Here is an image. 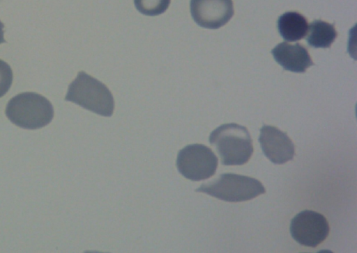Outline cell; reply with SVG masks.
Listing matches in <instances>:
<instances>
[{
	"label": "cell",
	"instance_id": "7",
	"mask_svg": "<svg viewBox=\"0 0 357 253\" xmlns=\"http://www.w3.org/2000/svg\"><path fill=\"white\" fill-rule=\"evenodd\" d=\"M190 6L194 21L205 28L217 29L234 15L231 0H191Z\"/></svg>",
	"mask_w": 357,
	"mask_h": 253
},
{
	"label": "cell",
	"instance_id": "1",
	"mask_svg": "<svg viewBox=\"0 0 357 253\" xmlns=\"http://www.w3.org/2000/svg\"><path fill=\"white\" fill-rule=\"evenodd\" d=\"M209 142L215 146L225 165H243L253 153L249 131L236 123L224 124L216 128L211 133Z\"/></svg>",
	"mask_w": 357,
	"mask_h": 253
},
{
	"label": "cell",
	"instance_id": "5",
	"mask_svg": "<svg viewBox=\"0 0 357 253\" xmlns=\"http://www.w3.org/2000/svg\"><path fill=\"white\" fill-rule=\"evenodd\" d=\"M218 163V158L213 151L202 144L185 146L179 151L176 159L179 172L192 181H201L212 177Z\"/></svg>",
	"mask_w": 357,
	"mask_h": 253
},
{
	"label": "cell",
	"instance_id": "10",
	"mask_svg": "<svg viewBox=\"0 0 357 253\" xmlns=\"http://www.w3.org/2000/svg\"><path fill=\"white\" fill-rule=\"evenodd\" d=\"M278 28L284 40L295 42L306 35L307 21L303 15L297 12H287L278 18Z\"/></svg>",
	"mask_w": 357,
	"mask_h": 253
},
{
	"label": "cell",
	"instance_id": "3",
	"mask_svg": "<svg viewBox=\"0 0 357 253\" xmlns=\"http://www.w3.org/2000/svg\"><path fill=\"white\" fill-rule=\"evenodd\" d=\"M7 117L14 124L26 129L47 125L54 117V108L45 97L31 92L13 97L6 108Z\"/></svg>",
	"mask_w": 357,
	"mask_h": 253
},
{
	"label": "cell",
	"instance_id": "6",
	"mask_svg": "<svg viewBox=\"0 0 357 253\" xmlns=\"http://www.w3.org/2000/svg\"><path fill=\"white\" fill-rule=\"evenodd\" d=\"M329 225L319 213L305 210L298 213L291 221L290 233L299 244L315 247L322 243L329 234Z\"/></svg>",
	"mask_w": 357,
	"mask_h": 253
},
{
	"label": "cell",
	"instance_id": "11",
	"mask_svg": "<svg viewBox=\"0 0 357 253\" xmlns=\"http://www.w3.org/2000/svg\"><path fill=\"white\" fill-rule=\"evenodd\" d=\"M306 41L314 48H328L337 36L334 25L318 19L308 26Z\"/></svg>",
	"mask_w": 357,
	"mask_h": 253
},
{
	"label": "cell",
	"instance_id": "9",
	"mask_svg": "<svg viewBox=\"0 0 357 253\" xmlns=\"http://www.w3.org/2000/svg\"><path fill=\"white\" fill-rule=\"evenodd\" d=\"M271 53L276 62L288 71L305 72L307 68L314 65L307 50L299 43L281 42Z\"/></svg>",
	"mask_w": 357,
	"mask_h": 253
},
{
	"label": "cell",
	"instance_id": "13",
	"mask_svg": "<svg viewBox=\"0 0 357 253\" xmlns=\"http://www.w3.org/2000/svg\"><path fill=\"white\" fill-rule=\"evenodd\" d=\"M13 82V72L10 65L0 59V97L10 89Z\"/></svg>",
	"mask_w": 357,
	"mask_h": 253
},
{
	"label": "cell",
	"instance_id": "8",
	"mask_svg": "<svg viewBox=\"0 0 357 253\" xmlns=\"http://www.w3.org/2000/svg\"><path fill=\"white\" fill-rule=\"evenodd\" d=\"M259 142L264 155L275 164H284L294 156L293 142L286 133L275 126L264 125Z\"/></svg>",
	"mask_w": 357,
	"mask_h": 253
},
{
	"label": "cell",
	"instance_id": "14",
	"mask_svg": "<svg viewBox=\"0 0 357 253\" xmlns=\"http://www.w3.org/2000/svg\"><path fill=\"white\" fill-rule=\"evenodd\" d=\"M3 24L0 21V44L6 42V40L3 38L4 31H3Z\"/></svg>",
	"mask_w": 357,
	"mask_h": 253
},
{
	"label": "cell",
	"instance_id": "4",
	"mask_svg": "<svg viewBox=\"0 0 357 253\" xmlns=\"http://www.w3.org/2000/svg\"><path fill=\"white\" fill-rule=\"evenodd\" d=\"M197 192L206 193L223 201L230 202L252 199L266 192L262 183L248 176L225 173L211 183L202 184Z\"/></svg>",
	"mask_w": 357,
	"mask_h": 253
},
{
	"label": "cell",
	"instance_id": "2",
	"mask_svg": "<svg viewBox=\"0 0 357 253\" xmlns=\"http://www.w3.org/2000/svg\"><path fill=\"white\" fill-rule=\"evenodd\" d=\"M65 100L105 117L112 116L114 108V98L107 87L84 71L69 85Z\"/></svg>",
	"mask_w": 357,
	"mask_h": 253
},
{
	"label": "cell",
	"instance_id": "12",
	"mask_svg": "<svg viewBox=\"0 0 357 253\" xmlns=\"http://www.w3.org/2000/svg\"><path fill=\"white\" fill-rule=\"evenodd\" d=\"M137 10L148 16L159 15L168 8L170 0H134Z\"/></svg>",
	"mask_w": 357,
	"mask_h": 253
}]
</instances>
